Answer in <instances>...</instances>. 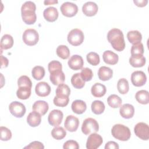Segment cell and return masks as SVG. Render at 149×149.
<instances>
[{"mask_svg":"<svg viewBox=\"0 0 149 149\" xmlns=\"http://www.w3.org/2000/svg\"><path fill=\"white\" fill-rule=\"evenodd\" d=\"M107 39L113 48L117 51H122L125 48V42L122 31L116 28L111 29L107 34Z\"/></svg>","mask_w":149,"mask_h":149,"instance_id":"1","label":"cell"},{"mask_svg":"<svg viewBox=\"0 0 149 149\" xmlns=\"http://www.w3.org/2000/svg\"><path fill=\"white\" fill-rule=\"evenodd\" d=\"M36 4L32 1H26L22 6L21 15L23 21L27 24H33L37 20L35 13Z\"/></svg>","mask_w":149,"mask_h":149,"instance_id":"2","label":"cell"},{"mask_svg":"<svg viewBox=\"0 0 149 149\" xmlns=\"http://www.w3.org/2000/svg\"><path fill=\"white\" fill-rule=\"evenodd\" d=\"M113 137L120 141H127L131 136L129 128L122 124H116L111 129Z\"/></svg>","mask_w":149,"mask_h":149,"instance_id":"3","label":"cell"},{"mask_svg":"<svg viewBox=\"0 0 149 149\" xmlns=\"http://www.w3.org/2000/svg\"><path fill=\"white\" fill-rule=\"evenodd\" d=\"M98 130L99 125L95 119L91 118H86L82 123L81 131L85 135L97 133Z\"/></svg>","mask_w":149,"mask_h":149,"instance_id":"4","label":"cell"},{"mask_svg":"<svg viewBox=\"0 0 149 149\" xmlns=\"http://www.w3.org/2000/svg\"><path fill=\"white\" fill-rule=\"evenodd\" d=\"M67 39L71 45L73 46H78L83 43L84 39V36L81 30L79 29H74L68 33Z\"/></svg>","mask_w":149,"mask_h":149,"instance_id":"5","label":"cell"},{"mask_svg":"<svg viewBox=\"0 0 149 149\" xmlns=\"http://www.w3.org/2000/svg\"><path fill=\"white\" fill-rule=\"evenodd\" d=\"M23 42L27 45L33 46L36 45L39 40L38 32L33 29H26L22 36Z\"/></svg>","mask_w":149,"mask_h":149,"instance_id":"6","label":"cell"},{"mask_svg":"<svg viewBox=\"0 0 149 149\" xmlns=\"http://www.w3.org/2000/svg\"><path fill=\"white\" fill-rule=\"evenodd\" d=\"M134 132L136 136L143 140H148L149 139L148 125L144 122L137 123L134 127Z\"/></svg>","mask_w":149,"mask_h":149,"instance_id":"7","label":"cell"},{"mask_svg":"<svg viewBox=\"0 0 149 149\" xmlns=\"http://www.w3.org/2000/svg\"><path fill=\"white\" fill-rule=\"evenodd\" d=\"M9 109L12 115L16 118L23 117L26 113L24 105L18 101H13L9 105Z\"/></svg>","mask_w":149,"mask_h":149,"instance_id":"8","label":"cell"},{"mask_svg":"<svg viewBox=\"0 0 149 149\" xmlns=\"http://www.w3.org/2000/svg\"><path fill=\"white\" fill-rule=\"evenodd\" d=\"M60 9L62 15L66 17H73L78 12L77 6L75 3L70 2L63 3L60 7Z\"/></svg>","mask_w":149,"mask_h":149,"instance_id":"9","label":"cell"},{"mask_svg":"<svg viewBox=\"0 0 149 149\" xmlns=\"http://www.w3.org/2000/svg\"><path fill=\"white\" fill-rule=\"evenodd\" d=\"M63 114L61 110L53 109L50 112L48 117V121L50 125L56 127L62 122Z\"/></svg>","mask_w":149,"mask_h":149,"instance_id":"10","label":"cell"},{"mask_svg":"<svg viewBox=\"0 0 149 149\" xmlns=\"http://www.w3.org/2000/svg\"><path fill=\"white\" fill-rule=\"evenodd\" d=\"M103 142L102 137L96 133H91L88 137L86 142L87 149H96L98 148Z\"/></svg>","mask_w":149,"mask_h":149,"instance_id":"11","label":"cell"},{"mask_svg":"<svg viewBox=\"0 0 149 149\" xmlns=\"http://www.w3.org/2000/svg\"><path fill=\"white\" fill-rule=\"evenodd\" d=\"M146 81L147 76L143 71H134L131 74V81L133 85L136 87L143 86L146 84Z\"/></svg>","mask_w":149,"mask_h":149,"instance_id":"12","label":"cell"},{"mask_svg":"<svg viewBox=\"0 0 149 149\" xmlns=\"http://www.w3.org/2000/svg\"><path fill=\"white\" fill-rule=\"evenodd\" d=\"M49 79L54 85L59 86L65 81V75L62 69L55 70L50 72Z\"/></svg>","mask_w":149,"mask_h":149,"instance_id":"13","label":"cell"},{"mask_svg":"<svg viewBox=\"0 0 149 149\" xmlns=\"http://www.w3.org/2000/svg\"><path fill=\"white\" fill-rule=\"evenodd\" d=\"M64 126L67 130L70 132H76L79 126V119L73 115H68L65 119Z\"/></svg>","mask_w":149,"mask_h":149,"instance_id":"14","label":"cell"},{"mask_svg":"<svg viewBox=\"0 0 149 149\" xmlns=\"http://www.w3.org/2000/svg\"><path fill=\"white\" fill-rule=\"evenodd\" d=\"M68 65L70 69L74 70L81 69L84 65L83 58L79 55H72L68 61Z\"/></svg>","mask_w":149,"mask_h":149,"instance_id":"15","label":"cell"},{"mask_svg":"<svg viewBox=\"0 0 149 149\" xmlns=\"http://www.w3.org/2000/svg\"><path fill=\"white\" fill-rule=\"evenodd\" d=\"M35 91L37 95L40 97H46L51 93V87L47 83L41 81L36 84Z\"/></svg>","mask_w":149,"mask_h":149,"instance_id":"16","label":"cell"},{"mask_svg":"<svg viewBox=\"0 0 149 149\" xmlns=\"http://www.w3.org/2000/svg\"><path fill=\"white\" fill-rule=\"evenodd\" d=\"M98 10V5L92 1L86 2L82 6V11L83 13L87 16H94L97 13Z\"/></svg>","mask_w":149,"mask_h":149,"instance_id":"17","label":"cell"},{"mask_svg":"<svg viewBox=\"0 0 149 149\" xmlns=\"http://www.w3.org/2000/svg\"><path fill=\"white\" fill-rule=\"evenodd\" d=\"M58 11L57 9L53 6H49L46 8L43 12L44 19L49 22H55L58 17Z\"/></svg>","mask_w":149,"mask_h":149,"instance_id":"18","label":"cell"},{"mask_svg":"<svg viewBox=\"0 0 149 149\" xmlns=\"http://www.w3.org/2000/svg\"><path fill=\"white\" fill-rule=\"evenodd\" d=\"M119 113L121 116L123 118H132L134 113V107L130 104H125L122 106H120Z\"/></svg>","mask_w":149,"mask_h":149,"instance_id":"19","label":"cell"},{"mask_svg":"<svg viewBox=\"0 0 149 149\" xmlns=\"http://www.w3.org/2000/svg\"><path fill=\"white\" fill-rule=\"evenodd\" d=\"M41 122V115L37 112L33 111L29 113L27 117V122L31 127L38 126Z\"/></svg>","mask_w":149,"mask_h":149,"instance_id":"20","label":"cell"},{"mask_svg":"<svg viewBox=\"0 0 149 149\" xmlns=\"http://www.w3.org/2000/svg\"><path fill=\"white\" fill-rule=\"evenodd\" d=\"M102 58L105 63L112 65L116 64L119 60L118 55L110 50H107L104 52Z\"/></svg>","mask_w":149,"mask_h":149,"instance_id":"21","label":"cell"},{"mask_svg":"<svg viewBox=\"0 0 149 149\" xmlns=\"http://www.w3.org/2000/svg\"><path fill=\"white\" fill-rule=\"evenodd\" d=\"M33 110L38 112L41 115H44L49 109L48 104L42 100L36 101L33 105Z\"/></svg>","mask_w":149,"mask_h":149,"instance_id":"22","label":"cell"},{"mask_svg":"<svg viewBox=\"0 0 149 149\" xmlns=\"http://www.w3.org/2000/svg\"><path fill=\"white\" fill-rule=\"evenodd\" d=\"M113 70L107 66H101L98 71V76L99 79L102 81H107L112 77Z\"/></svg>","mask_w":149,"mask_h":149,"instance_id":"23","label":"cell"},{"mask_svg":"<svg viewBox=\"0 0 149 149\" xmlns=\"http://www.w3.org/2000/svg\"><path fill=\"white\" fill-rule=\"evenodd\" d=\"M146 62V58L143 55H132L129 58V63L134 68L143 67Z\"/></svg>","mask_w":149,"mask_h":149,"instance_id":"24","label":"cell"},{"mask_svg":"<svg viewBox=\"0 0 149 149\" xmlns=\"http://www.w3.org/2000/svg\"><path fill=\"white\" fill-rule=\"evenodd\" d=\"M107 91V88L105 85L100 83H95L91 88V92L95 97H102L104 96Z\"/></svg>","mask_w":149,"mask_h":149,"instance_id":"25","label":"cell"},{"mask_svg":"<svg viewBox=\"0 0 149 149\" xmlns=\"http://www.w3.org/2000/svg\"><path fill=\"white\" fill-rule=\"evenodd\" d=\"M71 107L73 112L79 115L83 113L87 109L86 102L80 100H76L74 101L72 104Z\"/></svg>","mask_w":149,"mask_h":149,"instance_id":"26","label":"cell"},{"mask_svg":"<svg viewBox=\"0 0 149 149\" xmlns=\"http://www.w3.org/2000/svg\"><path fill=\"white\" fill-rule=\"evenodd\" d=\"M70 94L69 87L65 84H61L58 86L56 89V97L62 98H69Z\"/></svg>","mask_w":149,"mask_h":149,"instance_id":"27","label":"cell"},{"mask_svg":"<svg viewBox=\"0 0 149 149\" xmlns=\"http://www.w3.org/2000/svg\"><path fill=\"white\" fill-rule=\"evenodd\" d=\"M135 98L137 101L141 104H147L149 102V94L148 91L145 90L138 91L135 95Z\"/></svg>","mask_w":149,"mask_h":149,"instance_id":"28","label":"cell"},{"mask_svg":"<svg viewBox=\"0 0 149 149\" xmlns=\"http://www.w3.org/2000/svg\"><path fill=\"white\" fill-rule=\"evenodd\" d=\"M127 37L129 41L132 44L141 42L142 40V35L137 30L129 31L127 34Z\"/></svg>","mask_w":149,"mask_h":149,"instance_id":"29","label":"cell"},{"mask_svg":"<svg viewBox=\"0 0 149 149\" xmlns=\"http://www.w3.org/2000/svg\"><path fill=\"white\" fill-rule=\"evenodd\" d=\"M13 45V39L12 36L9 34H5L1 40V49H8L12 47Z\"/></svg>","mask_w":149,"mask_h":149,"instance_id":"30","label":"cell"},{"mask_svg":"<svg viewBox=\"0 0 149 149\" xmlns=\"http://www.w3.org/2000/svg\"><path fill=\"white\" fill-rule=\"evenodd\" d=\"M108 104L112 108H119L121 106L122 100L116 94H111L107 98Z\"/></svg>","mask_w":149,"mask_h":149,"instance_id":"31","label":"cell"},{"mask_svg":"<svg viewBox=\"0 0 149 149\" xmlns=\"http://www.w3.org/2000/svg\"><path fill=\"white\" fill-rule=\"evenodd\" d=\"M71 83L74 88L80 89L84 86L85 81L83 80L80 76V74L79 73H77L74 74L72 76Z\"/></svg>","mask_w":149,"mask_h":149,"instance_id":"32","label":"cell"},{"mask_svg":"<svg viewBox=\"0 0 149 149\" xmlns=\"http://www.w3.org/2000/svg\"><path fill=\"white\" fill-rule=\"evenodd\" d=\"M91 108L92 112L96 114V115H100L104 112L105 107L101 101L100 100H95L94 101L91 105Z\"/></svg>","mask_w":149,"mask_h":149,"instance_id":"33","label":"cell"},{"mask_svg":"<svg viewBox=\"0 0 149 149\" xmlns=\"http://www.w3.org/2000/svg\"><path fill=\"white\" fill-rule=\"evenodd\" d=\"M31 95V88L28 87H19L16 91V95L20 100H27Z\"/></svg>","mask_w":149,"mask_h":149,"instance_id":"34","label":"cell"},{"mask_svg":"<svg viewBox=\"0 0 149 149\" xmlns=\"http://www.w3.org/2000/svg\"><path fill=\"white\" fill-rule=\"evenodd\" d=\"M117 88L119 93L125 94L129 90V85L128 81L125 78L120 79L117 83Z\"/></svg>","mask_w":149,"mask_h":149,"instance_id":"35","label":"cell"},{"mask_svg":"<svg viewBox=\"0 0 149 149\" xmlns=\"http://www.w3.org/2000/svg\"><path fill=\"white\" fill-rule=\"evenodd\" d=\"M51 135L56 140H62L66 135V132L62 127H55L51 130Z\"/></svg>","mask_w":149,"mask_h":149,"instance_id":"36","label":"cell"},{"mask_svg":"<svg viewBox=\"0 0 149 149\" xmlns=\"http://www.w3.org/2000/svg\"><path fill=\"white\" fill-rule=\"evenodd\" d=\"M31 75L34 79L40 80L45 76V69L42 66H36L32 69Z\"/></svg>","mask_w":149,"mask_h":149,"instance_id":"37","label":"cell"},{"mask_svg":"<svg viewBox=\"0 0 149 149\" xmlns=\"http://www.w3.org/2000/svg\"><path fill=\"white\" fill-rule=\"evenodd\" d=\"M56 52L57 55L63 59H66L70 56V51L66 45H59L56 48Z\"/></svg>","mask_w":149,"mask_h":149,"instance_id":"38","label":"cell"},{"mask_svg":"<svg viewBox=\"0 0 149 149\" xmlns=\"http://www.w3.org/2000/svg\"><path fill=\"white\" fill-rule=\"evenodd\" d=\"M87 62L93 66H97L100 62V59L98 54L94 52H90L86 55Z\"/></svg>","mask_w":149,"mask_h":149,"instance_id":"39","label":"cell"},{"mask_svg":"<svg viewBox=\"0 0 149 149\" xmlns=\"http://www.w3.org/2000/svg\"><path fill=\"white\" fill-rule=\"evenodd\" d=\"M17 85L18 87H28L31 88L32 82L30 79L26 76H21L17 80Z\"/></svg>","mask_w":149,"mask_h":149,"instance_id":"40","label":"cell"},{"mask_svg":"<svg viewBox=\"0 0 149 149\" xmlns=\"http://www.w3.org/2000/svg\"><path fill=\"white\" fill-rule=\"evenodd\" d=\"M80 74L83 80L85 81H90L93 76V73L92 70L88 68H83Z\"/></svg>","mask_w":149,"mask_h":149,"instance_id":"41","label":"cell"},{"mask_svg":"<svg viewBox=\"0 0 149 149\" xmlns=\"http://www.w3.org/2000/svg\"><path fill=\"white\" fill-rule=\"evenodd\" d=\"M131 55H143L144 54V47L141 42H139L135 44H133L131 47Z\"/></svg>","mask_w":149,"mask_h":149,"instance_id":"42","label":"cell"},{"mask_svg":"<svg viewBox=\"0 0 149 149\" xmlns=\"http://www.w3.org/2000/svg\"><path fill=\"white\" fill-rule=\"evenodd\" d=\"M0 132L1 140L2 141H8L12 138L11 131L7 127L4 126H1Z\"/></svg>","mask_w":149,"mask_h":149,"instance_id":"43","label":"cell"},{"mask_svg":"<svg viewBox=\"0 0 149 149\" xmlns=\"http://www.w3.org/2000/svg\"><path fill=\"white\" fill-rule=\"evenodd\" d=\"M69 101V98H58L56 96L54 97L53 102L55 105L61 107H64L66 106Z\"/></svg>","mask_w":149,"mask_h":149,"instance_id":"44","label":"cell"},{"mask_svg":"<svg viewBox=\"0 0 149 149\" xmlns=\"http://www.w3.org/2000/svg\"><path fill=\"white\" fill-rule=\"evenodd\" d=\"M48 71L50 72L58 70V69H62V66L60 62L58 61H52L48 65Z\"/></svg>","mask_w":149,"mask_h":149,"instance_id":"45","label":"cell"},{"mask_svg":"<svg viewBox=\"0 0 149 149\" xmlns=\"http://www.w3.org/2000/svg\"><path fill=\"white\" fill-rule=\"evenodd\" d=\"M63 148L64 149H68V148H72V149H79V146L77 141L72 140H68L66 141L63 146Z\"/></svg>","mask_w":149,"mask_h":149,"instance_id":"46","label":"cell"},{"mask_svg":"<svg viewBox=\"0 0 149 149\" xmlns=\"http://www.w3.org/2000/svg\"><path fill=\"white\" fill-rule=\"evenodd\" d=\"M24 148H31V149H43L44 148V146L43 144L40 141H34L31 143H30L28 146L24 147Z\"/></svg>","mask_w":149,"mask_h":149,"instance_id":"47","label":"cell"},{"mask_svg":"<svg viewBox=\"0 0 149 149\" xmlns=\"http://www.w3.org/2000/svg\"><path fill=\"white\" fill-rule=\"evenodd\" d=\"M119 148V145L117 143L113 141H110L107 142L105 144V149H109V148H117L118 149Z\"/></svg>","mask_w":149,"mask_h":149,"instance_id":"48","label":"cell"},{"mask_svg":"<svg viewBox=\"0 0 149 149\" xmlns=\"http://www.w3.org/2000/svg\"><path fill=\"white\" fill-rule=\"evenodd\" d=\"M133 2L139 7H143L147 5L148 3V0H134Z\"/></svg>","mask_w":149,"mask_h":149,"instance_id":"49","label":"cell"},{"mask_svg":"<svg viewBox=\"0 0 149 149\" xmlns=\"http://www.w3.org/2000/svg\"><path fill=\"white\" fill-rule=\"evenodd\" d=\"M1 68H6L9 63V61L7 58L3 56V55H1Z\"/></svg>","mask_w":149,"mask_h":149,"instance_id":"50","label":"cell"},{"mask_svg":"<svg viewBox=\"0 0 149 149\" xmlns=\"http://www.w3.org/2000/svg\"><path fill=\"white\" fill-rule=\"evenodd\" d=\"M58 2V1L56 0H45L44 1V3L45 4V5H52V4L57 3Z\"/></svg>","mask_w":149,"mask_h":149,"instance_id":"51","label":"cell"}]
</instances>
